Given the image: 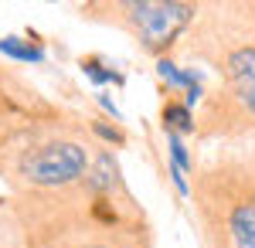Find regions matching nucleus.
<instances>
[{
  "label": "nucleus",
  "instance_id": "obj_1",
  "mask_svg": "<svg viewBox=\"0 0 255 248\" xmlns=\"http://www.w3.org/2000/svg\"><path fill=\"white\" fill-rule=\"evenodd\" d=\"M20 170L27 180H34L41 187L72 184L85 170V150L75 143H51V146H41L38 153H31Z\"/></svg>",
  "mask_w": 255,
  "mask_h": 248
},
{
  "label": "nucleus",
  "instance_id": "obj_2",
  "mask_svg": "<svg viewBox=\"0 0 255 248\" xmlns=\"http://www.w3.org/2000/svg\"><path fill=\"white\" fill-rule=\"evenodd\" d=\"M129 10H133V20H136L139 34H143V41H146L150 48L167 44V41L191 20V14H194L191 3H150V0L129 3Z\"/></svg>",
  "mask_w": 255,
  "mask_h": 248
},
{
  "label": "nucleus",
  "instance_id": "obj_3",
  "mask_svg": "<svg viewBox=\"0 0 255 248\" xmlns=\"http://www.w3.org/2000/svg\"><path fill=\"white\" fill-rule=\"evenodd\" d=\"M228 68H232V78H235L242 99L255 109V48H245V51L232 55Z\"/></svg>",
  "mask_w": 255,
  "mask_h": 248
},
{
  "label": "nucleus",
  "instance_id": "obj_4",
  "mask_svg": "<svg viewBox=\"0 0 255 248\" xmlns=\"http://www.w3.org/2000/svg\"><path fill=\"white\" fill-rule=\"evenodd\" d=\"M232 235H235L238 248H255V204L238 208L232 214Z\"/></svg>",
  "mask_w": 255,
  "mask_h": 248
},
{
  "label": "nucleus",
  "instance_id": "obj_5",
  "mask_svg": "<svg viewBox=\"0 0 255 248\" xmlns=\"http://www.w3.org/2000/svg\"><path fill=\"white\" fill-rule=\"evenodd\" d=\"M0 51L7 58H17V61H44L41 48H34V44H27V41H20V38H3L0 41Z\"/></svg>",
  "mask_w": 255,
  "mask_h": 248
},
{
  "label": "nucleus",
  "instance_id": "obj_6",
  "mask_svg": "<svg viewBox=\"0 0 255 248\" xmlns=\"http://www.w3.org/2000/svg\"><path fill=\"white\" fill-rule=\"evenodd\" d=\"M163 123H167V133H191L194 129V119H191V109L187 106H167L163 109Z\"/></svg>",
  "mask_w": 255,
  "mask_h": 248
},
{
  "label": "nucleus",
  "instance_id": "obj_7",
  "mask_svg": "<svg viewBox=\"0 0 255 248\" xmlns=\"http://www.w3.org/2000/svg\"><path fill=\"white\" fill-rule=\"evenodd\" d=\"M113 180H116V163H113V156L106 153V156H99V163H96L92 187H96V191H106V187H113Z\"/></svg>",
  "mask_w": 255,
  "mask_h": 248
},
{
  "label": "nucleus",
  "instance_id": "obj_8",
  "mask_svg": "<svg viewBox=\"0 0 255 248\" xmlns=\"http://www.w3.org/2000/svg\"><path fill=\"white\" fill-rule=\"evenodd\" d=\"M167 143H170V153H174V167L180 173L191 167V160H187V150H184V143H180V136H174V133H167Z\"/></svg>",
  "mask_w": 255,
  "mask_h": 248
},
{
  "label": "nucleus",
  "instance_id": "obj_9",
  "mask_svg": "<svg viewBox=\"0 0 255 248\" xmlns=\"http://www.w3.org/2000/svg\"><path fill=\"white\" fill-rule=\"evenodd\" d=\"M85 72H89V75L96 78V82H119V75H113V72H102L99 65H92V61L85 65Z\"/></svg>",
  "mask_w": 255,
  "mask_h": 248
},
{
  "label": "nucleus",
  "instance_id": "obj_10",
  "mask_svg": "<svg viewBox=\"0 0 255 248\" xmlns=\"http://www.w3.org/2000/svg\"><path fill=\"white\" fill-rule=\"evenodd\" d=\"M170 177H174V184H177V191H180V194H187V180H184V173L177 170V167H170Z\"/></svg>",
  "mask_w": 255,
  "mask_h": 248
},
{
  "label": "nucleus",
  "instance_id": "obj_11",
  "mask_svg": "<svg viewBox=\"0 0 255 248\" xmlns=\"http://www.w3.org/2000/svg\"><path fill=\"white\" fill-rule=\"evenodd\" d=\"M92 248H102V245H92Z\"/></svg>",
  "mask_w": 255,
  "mask_h": 248
}]
</instances>
